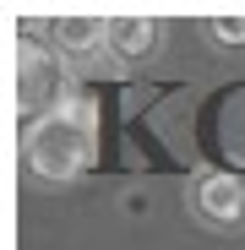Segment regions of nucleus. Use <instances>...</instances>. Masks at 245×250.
I'll return each instance as SVG.
<instances>
[{"label": "nucleus", "instance_id": "nucleus-2", "mask_svg": "<svg viewBox=\"0 0 245 250\" xmlns=\"http://www.w3.org/2000/svg\"><path fill=\"white\" fill-rule=\"evenodd\" d=\"M66 71H60V55L33 44V33H17V109H22V125L44 120L60 98H66Z\"/></svg>", "mask_w": 245, "mask_h": 250}, {"label": "nucleus", "instance_id": "nucleus-1", "mask_svg": "<svg viewBox=\"0 0 245 250\" xmlns=\"http://www.w3.org/2000/svg\"><path fill=\"white\" fill-rule=\"evenodd\" d=\"M93 158H98V109L82 87H71L44 120L22 125V163H27V174L49 180V185L82 180L93 169Z\"/></svg>", "mask_w": 245, "mask_h": 250}, {"label": "nucleus", "instance_id": "nucleus-6", "mask_svg": "<svg viewBox=\"0 0 245 250\" xmlns=\"http://www.w3.org/2000/svg\"><path fill=\"white\" fill-rule=\"evenodd\" d=\"M207 33H213V44H245V17H213Z\"/></svg>", "mask_w": 245, "mask_h": 250}, {"label": "nucleus", "instance_id": "nucleus-3", "mask_svg": "<svg viewBox=\"0 0 245 250\" xmlns=\"http://www.w3.org/2000/svg\"><path fill=\"white\" fill-rule=\"evenodd\" d=\"M185 212L213 234H240L245 229V180L229 169H196L185 185Z\"/></svg>", "mask_w": 245, "mask_h": 250}, {"label": "nucleus", "instance_id": "nucleus-5", "mask_svg": "<svg viewBox=\"0 0 245 250\" xmlns=\"http://www.w3.org/2000/svg\"><path fill=\"white\" fill-rule=\"evenodd\" d=\"M163 49V27L153 17H109V60L114 65H142Z\"/></svg>", "mask_w": 245, "mask_h": 250}, {"label": "nucleus", "instance_id": "nucleus-4", "mask_svg": "<svg viewBox=\"0 0 245 250\" xmlns=\"http://www.w3.org/2000/svg\"><path fill=\"white\" fill-rule=\"evenodd\" d=\"M49 44L66 60H109V17H49Z\"/></svg>", "mask_w": 245, "mask_h": 250}]
</instances>
